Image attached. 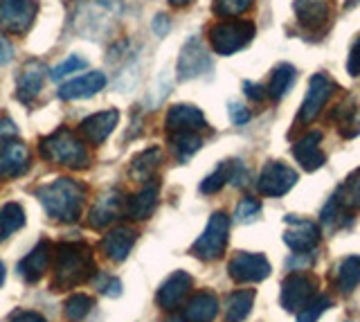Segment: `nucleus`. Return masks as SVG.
Listing matches in <instances>:
<instances>
[{
    "mask_svg": "<svg viewBox=\"0 0 360 322\" xmlns=\"http://www.w3.org/2000/svg\"><path fill=\"white\" fill-rule=\"evenodd\" d=\"M95 271L93 252L86 243H61L54 259V291H65L88 282Z\"/></svg>",
    "mask_w": 360,
    "mask_h": 322,
    "instance_id": "obj_1",
    "label": "nucleus"
},
{
    "mask_svg": "<svg viewBox=\"0 0 360 322\" xmlns=\"http://www.w3.org/2000/svg\"><path fill=\"white\" fill-rule=\"evenodd\" d=\"M37 198L45 207L48 217L65 224H75L82 217L86 190L72 179H56L50 185H43L37 190Z\"/></svg>",
    "mask_w": 360,
    "mask_h": 322,
    "instance_id": "obj_2",
    "label": "nucleus"
},
{
    "mask_svg": "<svg viewBox=\"0 0 360 322\" xmlns=\"http://www.w3.org/2000/svg\"><path fill=\"white\" fill-rule=\"evenodd\" d=\"M41 155L48 162L65 165L70 169H84L88 167L90 155L84 140L75 136L70 129H59L52 136L41 140Z\"/></svg>",
    "mask_w": 360,
    "mask_h": 322,
    "instance_id": "obj_3",
    "label": "nucleus"
},
{
    "mask_svg": "<svg viewBox=\"0 0 360 322\" xmlns=\"http://www.w3.org/2000/svg\"><path fill=\"white\" fill-rule=\"evenodd\" d=\"M255 39V23L250 20H223L210 30V46L221 57L243 50Z\"/></svg>",
    "mask_w": 360,
    "mask_h": 322,
    "instance_id": "obj_4",
    "label": "nucleus"
},
{
    "mask_svg": "<svg viewBox=\"0 0 360 322\" xmlns=\"http://www.w3.org/2000/svg\"><path fill=\"white\" fill-rule=\"evenodd\" d=\"M230 237V217L225 212H214L207 221L202 235L191 246V255H196L202 262H214L223 257L225 248H228Z\"/></svg>",
    "mask_w": 360,
    "mask_h": 322,
    "instance_id": "obj_5",
    "label": "nucleus"
},
{
    "mask_svg": "<svg viewBox=\"0 0 360 322\" xmlns=\"http://www.w3.org/2000/svg\"><path fill=\"white\" fill-rule=\"evenodd\" d=\"M37 14V0H0V27L9 34H25Z\"/></svg>",
    "mask_w": 360,
    "mask_h": 322,
    "instance_id": "obj_6",
    "label": "nucleus"
},
{
    "mask_svg": "<svg viewBox=\"0 0 360 322\" xmlns=\"http://www.w3.org/2000/svg\"><path fill=\"white\" fill-rule=\"evenodd\" d=\"M270 262L259 252H236L228 264V273L239 284H257L270 275Z\"/></svg>",
    "mask_w": 360,
    "mask_h": 322,
    "instance_id": "obj_7",
    "label": "nucleus"
},
{
    "mask_svg": "<svg viewBox=\"0 0 360 322\" xmlns=\"http://www.w3.org/2000/svg\"><path fill=\"white\" fill-rule=\"evenodd\" d=\"M318 280L307 273H290L281 282V307L286 311H297L318 295Z\"/></svg>",
    "mask_w": 360,
    "mask_h": 322,
    "instance_id": "obj_8",
    "label": "nucleus"
},
{
    "mask_svg": "<svg viewBox=\"0 0 360 322\" xmlns=\"http://www.w3.org/2000/svg\"><path fill=\"white\" fill-rule=\"evenodd\" d=\"M335 91V84L329 79L326 75H313L309 82V91L304 97L300 115H297V124H311V122L322 113L324 104L329 102V97Z\"/></svg>",
    "mask_w": 360,
    "mask_h": 322,
    "instance_id": "obj_9",
    "label": "nucleus"
},
{
    "mask_svg": "<svg viewBox=\"0 0 360 322\" xmlns=\"http://www.w3.org/2000/svg\"><path fill=\"white\" fill-rule=\"evenodd\" d=\"M286 232H284V243L292 252H307L318 246V241L322 237V232L318 224H313L309 219H302L297 214H288L284 219Z\"/></svg>",
    "mask_w": 360,
    "mask_h": 322,
    "instance_id": "obj_10",
    "label": "nucleus"
},
{
    "mask_svg": "<svg viewBox=\"0 0 360 322\" xmlns=\"http://www.w3.org/2000/svg\"><path fill=\"white\" fill-rule=\"evenodd\" d=\"M295 183H297L295 169H290L288 165L279 162V160H270L262 169L257 187L264 196H284V194H288V190L295 187Z\"/></svg>",
    "mask_w": 360,
    "mask_h": 322,
    "instance_id": "obj_11",
    "label": "nucleus"
},
{
    "mask_svg": "<svg viewBox=\"0 0 360 322\" xmlns=\"http://www.w3.org/2000/svg\"><path fill=\"white\" fill-rule=\"evenodd\" d=\"M32 162L30 149L20 140H3L0 142V181L18 179L27 169Z\"/></svg>",
    "mask_w": 360,
    "mask_h": 322,
    "instance_id": "obj_12",
    "label": "nucleus"
},
{
    "mask_svg": "<svg viewBox=\"0 0 360 322\" xmlns=\"http://www.w3.org/2000/svg\"><path fill=\"white\" fill-rule=\"evenodd\" d=\"M210 68L212 61L205 48H202V43L198 39H189L178 54V63H176L178 79H194V77L205 75Z\"/></svg>",
    "mask_w": 360,
    "mask_h": 322,
    "instance_id": "obj_13",
    "label": "nucleus"
},
{
    "mask_svg": "<svg viewBox=\"0 0 360 322\" xmlns=\"http://www.w3.org/2000/svg\"><path fill=\"white\" fill-rule=\"evenodd\" d=\"M117 122H120V110L108 108V110H101V113L86 117L82 124H79V133H82V140L97 147V144H101L112 131H115Z\"/></svg>",
    "mask_w": 360,
    "mask_h": 322,
    "instance_id": "obj_14",
    "label": "nucleus"
},
{
    "mask_svg": "<svg viewBox=\"0 0 360 322\" xmlns=\"http://www.w3.org/2000/svg\"><path fill=\"white\" fill-rule=\"evenodd\" d=\"M191 286H194V277L185 271H176L174 275H169L167 280L162 282V286L158 288V304L162 309L172 311L176 309L183 300L187 297V293L191 291Z\"/></svg>",
    "mask_w": 360,
    "mask_h": 322,
    "instance_id": "obj_15",
    "label": "nucleus"
},
{
    "mask_svg": "<svg viewBox=\"0 0 360 322\" xmlns=\"http://www.w3.org/2000/svg\"><path fill=\"white\" fill-rule=\"evenodd\" d=\"M165 127L169 133H178V131H202L207 127L205 115L202 110L191 106V104H176L167 110L165 117Z\"/></svg>",
    "mask_w": 360,
    "mask_h": 322,
    "instance_id": "obj_16",
    "label": "nucleus"
},
{
    "mask_svg": "<svg viewBox=\"0 0 360 322\" xmlns=\"http://www.w3.org/2000/svg\"><path fill=\"white\" fill-rule=\"evenodd\" d=\"M322 142V131H309L307 136H302L295 144H292V155L307 172L320 169L326 162V155L320 149Z\"/></svg>",
    "mask_w": 360,
    "mask_h": 322,
    "instance_id": "obj_17",
    "label": "nucleus"
},
{
    "mask_svg": "<svg viewBox=\"0 0 360 322\" xmlns=\"http://www.w3.org/2000/svg\"><path fill=\"white\" fill-rule=\"evenodd\" d=\"M45 75H48V65L39 59H32L22 65V70L18 75V84H16V91H18V99L20 102H34L37 95L41 93L43 82H45Z\"/></svg>",
    "mask_w": 360,
    "mask_h": 322,
    "instance_id": "obj_18",
    "label": "nucleus"
},
{
    "mask_svg": "<svg viewBox=\"0 0 360 322\" xmlns=\"http://www.w3.org/2000/svg\"><path fill=\"white\" fill-rule=\"evenodd\" d=\"M295 16L302 27L320 32L331 18V0H295Z\"/></svg>",
    "mask_w": 360,
    "mask_h": 322,
    "instance_id": "obj_19",
    "label": "nucleus"
},
{
    "mask_svg": "<svg viewBox=\"0 0 360 322\" xmlns=\"http://www.w3.org/2000/svg\"><path fill=\"white\" fill-rule=\"evenodd\" d=\"M120 212H124L122 194L110 190L104 196H99L97 203L93 205V210L88 212V226L93 230H104L120 217Z\"/></svg>",
    "mask_w": 360,
    "mask_h": 322,
    "instance_id": "obj_20",
    "label": "nucleus"
},
{
    "mask_svg": "<svg viewBox=\"0 0 360 322\" xmlns=\"http://www.w3.org/2000/svg\"><path fill=\"white\" fill-rule=\"evenodd\" d=\"M50 255H52V243L41 241L39 246L18 264V273L22 275V280L30 284H37L50 269Z\"/></svg>",
    "mask_w": 360,
    "mask_h": 322,
    "instance_id": "obj_21",
    "label": "nucleus"
},
{
    "mask_svg": "<svg viewBox=\"0 0 360 322\" xmlns=\"http://www.w3.org/2000/svg\"><path fill=\"white\" fill-rule=\"evenodd\" d=\"M104 86H106V75L99 72V70H93V72H86L82 77H77V79L63 84L61 91H59V97L61 99H84V97H93Z\"/></svg>",
    "mask_w": 360,
    "mask_h": 322,
    "instance_id": "obj_22",
    "label": "nucleus"
},
{
    "mask_svg": "<svg viewBox=\"0 0 360 322\" xmlns=\"http://www.w3.org/2000/svg\"><path fill=\"white\" fill-rule=\"evenodd\" d=\"M219 314V297L212 291H200L187 300L183 309L185 322H212Z\"/></svg>",
    "mask_w": 360,
    "mask_h": 322,
    "instance_id": "obj_23",
    "label": "nucleus"
},
{
    "mask_svg": "<svg viewBox=\"0 0 360 322\" xmlns=\"http://www.w3.org/2000/svg\"><path fill=\"white\" fill-rule=\"evenodd\" d=\"M133 246H135V232L131 228H115L101 239V252L115 264L127 259Z\"/></svg>",
    "mask_w": 360,
    "mask_h": 322,
    "instance_id": "obj_24",
    "label": "nucleus"
},
{
    "mask_svg": "<svg viewBox=\"0 0 360 322\" xmlns=\"http://www.w3.org/2000/svg\"><path fill=\"white\" fill-rule=\"evenodd\" d=\"M331 201L342 214H352L360 210V167L347 176L345 183L338 187V192L331 196Z\"/></svg>",
    "mask_w": 360,
    "mask_h": 322,
    "instance_id": "obj_25",
    "label": "nucleus"
},
{
    "mask_svg": "<svg viewBox=\"0 0 360 322\" xmlns=\"http://www.w3.org/2000/svg\"><path fill=\"white\" fill-rule=\"evenodd\" d=\"M155 203H158V185L151 183V185L142 187L138 194L127 198V203H124V214L133 221H144L153 214Z\"/></svg>",
    "mask_w": 360,
    "mask_h": 322,
    "instance_id": "obj_26",
    "label": "nucleus"
},
{
    "mask_svg": "<svg viewBox=\"0 0 360 322\" xmlns=\"http://www.w3.org/2000/svg\"><path fill=\"white\" fill-rule=\"evenodd\" d=\"M358 284H360V257L358 255H352V257H345L340 264L335 266L333 286L342 295H349V293L356 291Z\"/></svg>",
    "mask_w": 360,
    "mask_h": 322,
    "instance_id": "obj_27",
    "label": "nucleus"
},
{
    "mask_svg": "<svg viewBox=\"0 0 360 322\" xmlns=\"http://www.w3.org/2000/svg\"><path fill=\"white\" fill-rule=\"evenodd\" d=\"M333 120H335L338 133H340L342 138L352 140V138L360 136V106L354 104L352 99H347V102L335 106Z\"/></svg>",
    "mask_w": 360,
    "mask_h": 322,
    "instance_id": "obj_28",
    "label": "nucleus"
},
{
    "mask_svg": "<svg viewBox=\"0 0 360 322\" xmlns=\"http://www.w3.org/2000/svg\"><path fill=\"white\" fill-rule=\"evenodd\" d=\"M255 304V291L252 288H243V291H234L225 300V320L228 322H243L250 316Z\"/></svg>",
    "mask_w": 360,
    "mask_h": 322,
    "instance_id": "obj_29",
    "label": "nucleus"
},
{
    "mask_svg": "<svg viewBox=\"0 0 360 322\" xmlns=\"http://www.w3.org/2000/svg\"><path fill=\"white\" fill-rule=\"evenodd\" d=\"M295 77H297V72L290 63H279L273 70V75H270L266 93L273 99H281L292 88V84H295Z\"/></svg>",
    "mask_w": 360,
    "mask_h": 322,
    "instance_id": "obj_30",
    "label": "nucleus"
},
{
    "mask_svg": "<svg viewBox=\"0 0 360 322\" xmlns=\"http://www.w3.org/2000/svg\"><path fill=\"white\" fill-rule=\"evenodd\" d=\"M169 144H172V151L176 153V158L180 162H185L200 149L202 140L196 131H178L169 136Z\"/></svg>",
    "mask_w": 360,
    "mask_h": 322,
    "instance_id": "obj_31",
    "label": "nucleus"
},
{
    "mask_svg": "<svg viewBox=\"0 0 360 322\" xmlns=\"http://www.w3.org/2000/svg\"><path fill=\"white\" fill-rule=\"evenodd\" d=\"M160 160H162V153L158 147H151V149L138 153L131 162V176L138 181H149L153 172L158 169V165H160Z\"/></svg>",
    "mask_w": 360,
    "mask_h": 322,
    "instance_id": "obj_32",
    "label": "nucleus"
},
{
    "mask_svg": "<svg viewBox=\"0 0 360 322\" xmlns=\"http://www.w3.org/2000/svg\"><path fill=\"white\" fill-rule=\"evenodd\" d=\"M22 226H25V212L18 203H7L0 207V243L7 241Z\"/></svg>",
    "mask_w": 360,
    "mask_h": 322,
    "instance_id": "obj_33",
    "label": "nucleus"
},
{
    "mask_svg": "<svg viewBox=\"0 0 360 322\" xmlns=\"http://www.w3.org/2000/svg\"><path fill=\"white\" fill-rule=\"evenodd\" d=\"M234 160H225V162H221L217 169H214L205 181L200 183V192L202 194H217L221 187L225 185V183H230L232 181V172H234Z\"/></svg>",
    "mask_w": 360,
    "mask_h": 322,
    "instance_id": "obj_34",
    "label": "nucleus"
},
{
    "mask_svg": "<svg viewBox=\"0 0 360 322\" xmlns=\"http://www.w3.org/2000/svg\"><path fill=\"white\" fill-rule=\"evenodd\" d=\"M95 307V300L90 297V295H84V293H75L65 300V304H63V314L65 318L70 320V322H82L88 314H90V309Z\"/></svg>",
    "mask_w": 360,
    "mask_h": 322,
    "instance_id": "obj_35",
    "label": "nucleus"
},
{
    "mask_svg": "<svg viewBox=\"0 0 360 322\" xmlns=\"http://www.w3.org/2000/svg\"><path fill=\"white\" fill-rule=\"evenodd\" d=\"M333 302L329 295H315L311 302L304 304L300 311H297V322H318L320 316L324 314L326 309H329Z\"/></svg>",
    "mask_w": 360,
    "mask_h": 322,
    "instance_id": "obj_36",
    "label": "nucleus"
},
{
    "mask_svg": "<svg viewBox=\"0 0 360 322\" xmlns=\"http://www.w3.org/2000/svg\"><path fill=\"white\" fill-rule=\"evenodd\" d=\"M252 7V0H214L212 12L221 18H236Z\"/></svg>",
    "mask_w": 360,
    "mask_h": 322,
    "instance_id": "obj_37",
    "label": "nucleus"
},
{
    "mask_svg": "<svg viewBox=\"0 0 360 322\" xmlns=\"http://www.w3.org/2000/svg\"><path fill=\"white\" fill-rule=\"evenodd\" d=\"M88 65V61L86 59H82V57H77V54H70L63 63H59L56 68L52 70V79L54 82H59V79H63V77H68V75H72V72H82L84 68Z\"/></svg>",
    "mask_w": 360,
    "mask_h": 322,
    "instance_id": "obj_38",
    "label": "nucleus"
},
{
    "mask_svg": "<svg viewBox=\"0 0 360 322\" xmlns=\"http://www.w3.org/2000/svg\"><path fill=\"white\" fill-rule=\"evenodd\" d=\"M259 212H262V203H259L257 198L248 196L239 205H236L234 217H236V221H241V224H248V221H252Z\"/></svg>",
    "mask_w": 360,
    "mask_h": 322,
    "instance_id": "obj_39",
    "label": "nucleus"
},
{
    "mask_svg": "<svg viewBox=\"0 0 360 322\" xmlns=\"http://www.w3.org/2000/svg\"><path fill=\"white\" fill-rule=\"evenodd\" d=\"M347 72L352 75V77H358V75H360V39L352 46V52H349Z\"/></svg>",
    "mask_w": 360,
    "mask_h": 322,
    "instance_id": "obj_40",
    "label": "nucleus"
},
{
    "mask_svg": "<svg viewBox=\"0 0 360 322\" xmlns=\"http://www.w3.org/2000/svg\"><path fill=\"white\" fill-rule=\"evenodd\" d=\"M243 91H245L248 97L252 99V102H264V99L268 97L266 88H264V86H259V84H252V82H245V84H243Z\"/></svg>",
    "mask_w": 360,
    "mask_h": 322,
    "instance_id": "obj_41",
    "label": "nucleus"
},
{
    "mask_svg": "<svg viewBox=\"0 0 360 322\" xmlns=\"http://www.w3.org/2000/svg\"><path fill=\"white\" fill-rule=\"evenodd\" d=\"M230 117L234 124H245V122L250 120V110H245V106L234 102V104H230Z\"/></svg>",
    "mask_w": 360,
    "mask_h": 322,
    "instance_id": "obj_42",
    "label": "nucleus"
},
{
    "mask_svg": "<svg viewBox=\"0 0 360 322\" xmlns=\"http://www.w3.org/2000/svg\"><path fill=\"white\" fill-rule=\"evenodd\" d=\"M11 322H45V318L37 311H18V314L11 318Z\"/></svg>",
    "mask_w": 360,
    "mask_h": 322,
    "instance_id": "obj_43",
    "label": "nucleus"
},
{
    "mask_svg": "<svg viewBox=\"0 0 360 322\" xmlns=\"http://www.w3.org/2000/svg\"><path fill=\"white\" fill-rule=\"evenodd\" d=\"M99 291H101V293H106V295H112V297H115V295H120V293H122V284H120V280H115V277H112V280H108L104 286L99 288Z\"/></svg>",
    "mask_w": 360,
    "mask_h": 322,
    "instance_id": "obj_44",
    "label": "nucleus"
},
{
    "mask_svg": "<svg viewBox=\"0 0 360 322\" xmlns=\"http://www.w3.org/2000/svg\"><path fill=\"white\" fill-rule=\"evenodd\" d=\"M11 54H14V50H11L9 41L0 34V63H7L11 59Z\"/></svg>",
    "mask_w": 360,
    "mask_h": 322,
    "instance_id": "obj_45",
    "label": "nucleus"
},
{
    "mask_svg": "<svg viewBox=\"0 0 360 322\" xmlns=\"http://www.w3.org/2000/svg\"><path fill=\"white\" fill-rule=\"evenodd\" d=\"M153 30H155V34L165 37V34H167V30H169V18H167L165 14H160L158 18H153Z\"/></svg>",
    "mask_w": 360,
    "mask_h": 322,
    "instance_id": "obj_46",
    "label": "nucleus"
},
{
    "mask_svg": "<svg viewBox=\"0 0 360 322\" xmlns=\"http://www.w3.org/2000/svg\"><path fill=\"white\" fill-rule=\"evenodd\" d=\"M5 284V266H3V262H0V286Z\"/></svg>",
    "mask_w": 360,
    "mask_h": 322,
    "instance_id": "obj_47",
    "label": "nucleus"
},
{
    "mask_svg": "<svg viewBox=\"0 0 360 322\" xmlns=\"http://www.w3.org/2000/svg\"><path fill=\"white\" fill-rule=\"evenodd\" d=\"M169 3L176 5V7H183V5H187V3H189V0H169Z\"/></svg>",
    "mask_w": 360,
    "mask_h": 322,
    "instance_id": "obj_48",
    "label": "nucleus"
}]
</instances>
